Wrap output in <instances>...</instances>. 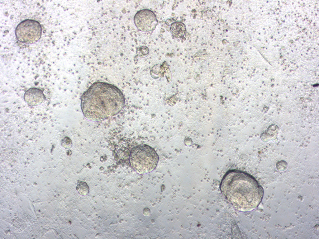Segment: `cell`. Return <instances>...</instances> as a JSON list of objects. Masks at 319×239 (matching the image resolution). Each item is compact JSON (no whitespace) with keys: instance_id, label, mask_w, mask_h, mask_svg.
<instances>
[{"instance_id":"6da1fadb","label":"cell","mask_w":319,"mask_h":239,"mask_svg":"<svg viewBox=\"0 0 319 239\" xmlns=\"http://www.w3.org/2000/svg\"><path fill=\"white\" fill-rule=\"evenodd\" d=\"M81 107L85 117L100 122L114 116L123 108L125 98L116 86L104 82L93 83L82 94Z\"/></svg>"},{"instance_id":"7a4b0ae2","label":"cell","mask_w":319,"mask_h":239,"mask_svg":"<svg viewBox=\"0 0 319 239\" xmlns=\"http://www.w3.org/2000/svg\"><path fill=\"white\" fill-rule=\"evenodd\" d=\"M220 190L228 201L237 210L246 212L257 207L262 200V187L252 176L242 171H227L220 184Z\"/></svg>"},{"instance_id":"3957f363","label":"cell","mask_w":319,"mask_h":239,"mask_svg":"<svg viewBox=\"0 0 319 239\" xmlns=\"http://www.w3.org/2000/svg\"><path fill=\"white\" fill-rule=\"evenodd\" d=\"M159 156L155 150L146 144H140L131 150L129 162L131 167L139 174H146L156 167Z\"/></svg>"},{"instance_id":"277c9868","label":"cell","mask_w":319,"mask_h":239,"mask_svg":"<svg viewBox=\"0 0 319 239\" xmlns=\"http://www.w3.org/2000/svg\"><path fill=\"white\" fill-rule=\"evenodd\" d=\"M42 28L38 21L32 20H26L21 22L17 27L15 34L20 41L32 44L40 38Z\"/></svg>"},{"instance_id":"5b68a950","label":"cell","mask_w":319,"mask_h":239,"mask_svg":"<svg viewBox=\"0 0 319 239\" xmlns=\"http://www.w3.org/2000/svg\"><path fill=\"white\" fill-rule=\"evenodd\" d=\"M134 20L137 28L144 32L154 30L158 24V20L153 12L147 9L137 12Z\"/></svg>"},{"instance_id":"8992f818","label":"cell","mask_w":319,"mask_h":239,"mask_svg":"<svg viewBox=\"0 0 319 239\" xmlns=\"http://www.w3.org/2000/svg\"><path fill=\"white\" fill-rule=\"evenodd\" d=\"M24 98L27 104L33 106L41 104L45 100L42 91L36 88H31L27 90L24 94Z\"/></svg>"},{"instance_id":"52a82bcc","label":"cell","mask_w":319,"mask_h":239,"mask_svg":"<svg viewBox=\"0 0 319 239\" xmlns=\"http://www.w3.org/2000/svg\"><path fill=\"white\" fill-rule=\"evenodd\" d=\"M170 31L174 37L180 38L183 36L185 33V26L184 24L180 22H175L172 24Z\"/></svg>"},{"instance_id":"ba28073f","label":"cell","mask_w":319,"mask_h":239,"mask_svg":"<svg viewBox=\"0 0 319 239\" xmlns=\"http://www.w3.org/2000/svg\"><path fill=\"white\" fill-rule=\"evenodd\" d=\"M76 190L80 194L83 195L87 194L89 192V187L84 182L80 181L78 182Z\"/></svg>"},{"instance_id":"9c48e42d","label":"cell","mask_w":319,"mask_h":239,"mask_svg":"<svg viewBox=\"0 0 319 239\" xmlns=\"http://www.w3.org/2000/svg\"><path fill=\"white\" fill-rule=\"evenodd\" d=\"M137 54L141 58L145 57L148 54V49L145 46L140 47L137 50Z\"/></svg>"}]
</instances>
